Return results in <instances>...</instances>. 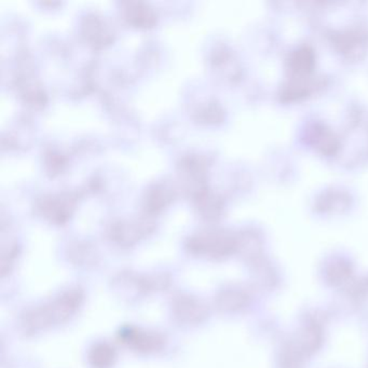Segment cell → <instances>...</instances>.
<instances>
[{
    "label": "cell",
    "mask_w": 368,
    "mask_h": 368,
    "mask_svg": "<svg viewBox=\"0 0 368 368\" xmlns=\"http://www.w3.org/2000/svg\"><path fill=\"white\" fill-rule=\"evenodd\" d=\"M350 274H351V269L344 265H337L334 268L332 267L328 270V276L333 283H342L350 276Z\"/></svg>",
    "instance_id": "10"
},
{
    "label": "cell",
    "mask_w": 368,
    "mask_h": 368,
    "mask_svg": "<svg viewBox=\"0 0 368 368\" xmlns=\"http://www.w3.org/2000/svg\"><path fill=\"white\" fill-rule=\"evenodd\" d=\"M172 312L180 323L187 325L201 324L208 315V308L194 296L181 294L172 301Z\"/></svg>",
    "instance_id": "4"
},
{
    "label": "cell",
    "mask_w": 368,
    "mask_h": 368,
    "mask_svg": "<svg viewBox=\"0 0 368 368\" xmlns=\"http://www.w3.org/2000/svg\"><path fill=\"white\" fill-rule=\"evenodd\" d=\"M141 235V231L137 227L132 225L115 226L112 229V239L117 243L122 245H131L138 240Z\"/></svg>",
    "instance_id": "8"
},
{
    "label": "cell",
    "mask_w": 368,
    "mask_h": 368,
    "mask_svg": "<svg viewBox=\"0 0 368 368\" xmlns=\"http://www.w3.org/2000/svg\"><path fill=\"white\" fill-rule=\"evenodd\" d=\"M119 340L130 349L140 353H155L161 351L165 346L162 335L148 332L140 327H124L119 333Z\"/></svg>",
    "instance_id": "3"
},
{
    "label": "cell",
    "mask_w": 368,
    "mask_h": 368,
    "mask_svg": "<svg viewBox=\"0 0 368 368\" xmlns=\"http://www.w3.org/2000/svg\"><path fill=\"white\" fill-rule=\"evenodd\" d=\"M246 303V294L237 290H225L216 297V306L224 312L240 310Z\"/></svg>",
    "instance_id": "6"
},
{
    "label": "cell",
    "mask_w": 368,
    "mask_h": 368,
    "mask_svg": "<svg viewBox=\"0 0 368 368\" xmlns=\"http://www.w3.org/2000/svg\"><path fill=\"white\" fill-rule=\"evenodd\" d=\"M83 301L81 288H69L48 303L25 311L21 317V327L25 334H36L53 325L69 320Z\"/></svg>",
    "instance_id": "1"
},
{
    "label": "cell",
    "mask_w": 368,
    "mask_h": 368,
    "mask_svg": "<svg viewBox=\"0 0 368 368\" xmlns=\"http://www.w3.org/2000/svg\"><path fill=\"white\" fill-rule=\"evenodd\" d=\"M126 9V19L138 26H149L155 22L156 15L151 8L145 3H128Z\"/></svg>",
    "instance_id": "7"
},
{
    "label": "cell",
    "mask_w": 368,
    "mask_h": 368,
    "mask_svg": "<svg viewBox=\"0 0 368 368\" xmlns=\"http://www.w3.org/2000/svg\"><path fill=\"white\" fill-rule=\"evenodd\" d=\"M116 350L108 342H97L93 344L87 360L93 368H110L116 362Z\"/></svg>",
    "instance_id": "5"
},
{
    "label": "cell",
    "mask_w": 368,
    "mask_h": 368,
    "mask_svg": "<svg viewBox=\"0 0 368 368\" xmlns=\"http://www.w3.org/2000/svg\"><path fill=\"white\" fill-rule=\"evenodd\" d=\"M321 342V332L317 326L311 325V326L306 327L303 335L301 337V344L303 350L307 352H313L317 349Z\"/></svg>",
    "instance_id": "9"
},
{
    "label": "cell",
    "mask_w": 368,
    "mask_h": 368,
    "mask_svg": "<svg viewBox=\"0 0 368 368\" xmlns=\"http://www.w3.org/2000/svg\"><path fill=\"white\" fill-rule=\"evenodd\" d=\"M235 247V241L231 237L214 231L196 233L187 242V249L192 254L211 258L227 256Z\"/></svg>",
    "instance_id": "2"
}]
</instances>
